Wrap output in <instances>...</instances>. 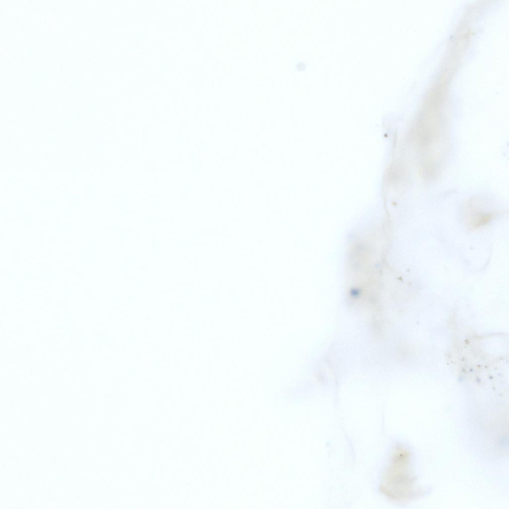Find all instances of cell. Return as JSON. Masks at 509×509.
I'll list each match as a JSON object with an SVG mask.
<instances>
[{
	"label": "cell",
	"mask_w": 509,
	"mask_h": 509,
	"mask_svg": "<svg viewBox=\"0 0 509 509\" xmlns=\"http://www.w3.org/2000/svg\"><path fill=\"white\" fill-rule=\"evenodd\" d=\"M411 453L403 446L396 447L385 470L381 490L395 501H407L414 497L415 478L411 469Z\"/></svg>",
	"instance_id": "1"
}]
</instances>
